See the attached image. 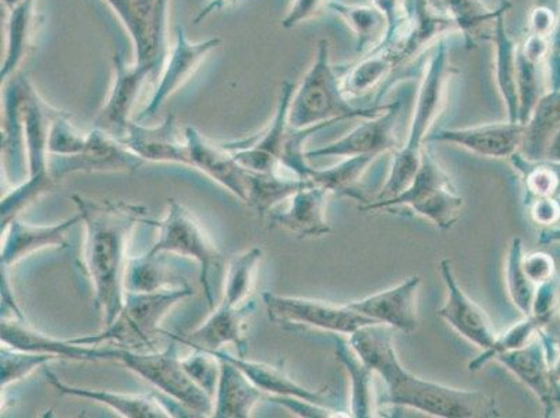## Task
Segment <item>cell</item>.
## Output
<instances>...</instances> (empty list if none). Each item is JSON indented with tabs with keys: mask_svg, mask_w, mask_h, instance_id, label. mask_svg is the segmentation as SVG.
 <instances>
[{
	"mask_svg": "<svg viewBox=\"0 0 560 418\" xmlns=\"http://www.w3.org/2000/svg\"><path fill=\"white\" fill-rule=\"evenodd\" d=\"M25 83L27 78L20 74L3 83L2 163L4 177L14 186L28 177L23 120Z\"/></svg>",
	"mask_w": 560,
	"mask_h": 418,
	"instance_id": "obj_19",
	"label": "cell"
},
{
	"mask_svg": "<svg viewBox=\"0 0 560 418\" xmlns=\"http://www.w3.org/2000/svg\"><path fill=\"white\" fill-rule=\"evenodd\" d=\"M89 132L81 131L70 121L66 112H56L48 137L49 155L73 156L83 152Z\"/></svg>",
	"mask_w": 560,
	"mask_h": 418,
	"instance_id": "obj_42",
	"label": "cell"
},
{
	"mask_svg": "<svg viewBox=\"0 0 560 418\" xmlns=\"http://www.w3.org/2000/svg\"><path fill=\"white\" fill-rule=\"evenodd\" d=\"M112 66H114V80H112L108 98L96 117L95 127L109 131L121 140L127 127L131 124L130 115L142 86L147 80L156 79V74L149 66L127 63L125 56L119 53L112 56Z\"/></svg>",
	"mask_w": 560,
	"mask_h": 418,
	"instance_id": "obj_15",
	"label": "cell"
},
{
	"mask_svg": "<svg viewBox=\"0 0 560 418\" xmlns=\"http://www.w3.org/2000/svg\"><path fill=\"white\" fill-rule=\"evenodd\" d=\"M539 244L560 243V228H548L541 232L539 236Z\"/></svg>",
	"mask_w": 560,
	"mask_h": 418,
	"instance_id": "obj_52",
	"label": "cell"
},
{
	"mask_svg": "<svg viewBox=\"0 0 560 418\" xmlns=\"http://www.w3.org/2000/svg\"><path fill=\"white\" fill-rule=\"evenodd\" d=\"M451 79L450 53L445 39H441L425 66L405 146L395 151L389 176L374 201L395 197L410 185L419 171L421 152L429 140L431 127L444 109Z\"/></svg>",
	"mask_w": 560,
	"mask_h": 418,
	"instance_id": "obj_3",
	"label": "cell"
},
{
	"mask_svg": "<svg viewBox=\"0 0 560 418\" xmlns=\"http://www.w3.org/2000/svg\"><path fill=\"white\" fill-rule=\"evenodd\" d=\"M559 12H560V0H559ZM560 14V13H559Z\"/></svg>",
	"mask_w": 560,
	"mask_h": 418,
	"instance_id": "obj_55",
	"label": "cell"
},
{
	"mask_svg": "<svg viewBox=\"0 0 560 418\" xmlns=\"http://www.w3.org/2000/svg\"><path fill=\"white\" fill-rule=\"evenodd\" d=\"M222 45V39L211 37L203 40L188 39L185 28L177 27L176 40L167 53L164 68L158 78V85L149 104L137 115L136 121L150 119L161 111L165 102L182 89L197 73L203 60Z\"/></svg>",
	"mask_w": 560,
	"mask_h": 418,
	"instance_id": "obj_12",
	"label": "cell"
},
{
	"mask_svg": "<svg viewBox=\"0 0 560 418\" xmlns=\"http://www.w3.org/2000/svg\"><path fill=\"white\" fill-rule=\"evenodd\" d=\"M508 12L499 14L492 24L491 39L495 47L493 69H495V83L499 95L505 104L508 120L518 121V93H517V43L509 34L505 16Z\"/></svg>",
	"mask_w": 560,
	"mask_h": 418,
	"instance_id": "obj_31",
	"label": "cell"
},
{
	"mask_svg": "<svg viewBox=\"0 0 560 418\" xmlns=\"http://www.w3.org/2000/svg\"><path fill=\"white\" fill-rule=\"evenodd\" d=\"M514 170L521 173L526 193V202L560 196V162L529 161L521 152L511 156Z\"/></svg>",
	"mask_w": 560,
	"mask_h": 418,
	"instance_id": "obj_38",
	"label": "cell"
},
{
	"mask_svg": "<svg viewBox=\"0 0 560 418\" xmlns=\"http://www.w3.org/2000/svg\"><path fill=\"white\" fill-rule=\"evenodd\" d=\"M308 183H312L310 178L299 177L288 170L269 173L248 171L246 204L265 218Z\"/></svg>",
	"mask_w": 560,
	"mask_h": 418,
	"instance_id": "obj_35",
	"label": "cell"
},
{
	"mask_svg": "<svg viewBox=\"0 0 560 418\" xmlns=\"http://www.w3.org/2000/svg\"><path fill=\"white\" fill-rule=\"evenodd\" d=\"M269 320L280 325L307 326L330 335L354 334L365 325L376 324L348 304L338 305L324 300L293 298V295L262 293Z\"/></svg>",
	"mask_w": 560,
	"mask_h": 418,
	"instance_id": "obj_10",
	"label": "cell"
},
{
	"mask_svg": "<svg viewBox=\"0 0 560 418\" xmlns=\"http://www.w3.org/2000/svg\"><path fill=\"white\" fill-rule=\"evenodd\" d=\"M268 400L279 403L280 406L287 407L292 413H296L300 417L310 418H336L351 417L350 413L330 409L329 406L318 405L307 400L296 399V397L269 396Z\"/></svg>",
	"mask_w": 560,
	"mask_h": 418,
	"instance_id": "obj_45",
	"label": "cell"
},
{
	"mask_svg": "<svg viewBox=\"0 0 560 418\" xmlns=\"http://www.w3.org/2000/svg\"><path fill=\"white\" fill-rule=\"evenodd\" d=\"M559 13L545 4H537L529 10L527 19V33L539 35V37L551 38L555 27H557Z\"/></svg>",
	"mask_w": 560,
	"mask_h": 418,
	"instance_id": "obj_48",
	"label": "cell"
},
{
	"mask_svg": "<svg viewBox=\"0 0 560 418\" xmlns=\"http://www.w3.org/2000/svg\"><path fill=\"white\" fill-rule=\"evenodd\" d=\"M328 9L353 32L355 50L361 56L373 53L389 33V22L378 8L371 4H350L330 0Z\"/></svg>",
	"mask_w": 560,
	"mask_h": 418,
	"instance_id": "obj_34",
	"label": "cell"
},
{
	"mask_svg": "<svg viewBox=\"0 0 560 418\" xmlns=\"http://www.w3.org/2000/svg\"><path fill=\"white\" fill-rule=\"evenodd\" d=\"M524 271L536 287L557 277V264L551 254L536 252L523 258Z\"/></svg>",
	"mask_w": 560,
	"mask_h": 418,
	"instance_id": "obj_47",
	"label": "cell"
},
{
	"mask_svg": "<svg viewBox=\"0 0 560 418\" xmlns=\"http://www.w3.org/2000/svg\"><path fill=\"white\" fill-rule=\"evenodd\" d=\"M547 85L548 90L560 89V14L557 27H555L551 38H549V50L547 60Z\"/></svg>",
	"mask_w": 560,
	"mask_h": 418,
	"instance_id": "obj_49",
	"label": "cell"
},
{
	"mask_svg": "<svg viewBox=\"0 0 560 418\" xmlns=\"http://www.w3.org/2000/svg\"><path fill=\"white\" fill-rule=\"evenodd\" d=\"M121 141L144 162L190 167L187 142H182L177 136L175 115H167L161 125L154 127L131 121Z\"/></svg>",
	"mask_w": 560,
	"mask_h": 418,
	"instance_id": "obj_26",
	"label": "cell"
},
{
	"mask_svg": "<svg viewBox=\"0 0 560 418\" xmlns=\"http://www.w3.org/2000/svg\"><path fill=\"white\" fill-rule=\"evenodd\" d=\"M25 2V0H2L4 9H13L16 8L18 4Z\"/></svg>",
	"mask_w": 560,
	"mask_h": 418,
	"instance_id": "obj_54",
	"label": "cell"
},
{
	"mask_svg": "<svg viewBox=\"0 0 560 418\" xmlns=\"http://www.w3.org/2000/svg\"><path fill=\"white\" fill-rule=\"evenodd\" d=\"M185 140L190 156V167L200 171L234 196L247 202V170L236 161L232 152L223 146L213 144L195 127L185 130Z\"/></svg>",
	"mask_w": 560,
	"mask_h": 418,
	"instance_id": "obj_25",
	"label": "cell"
},
{
	"mask_svg": "<svg viewBox=\"0 0 560 418\" xmlns=\"http://www.w3.org/2000/svg\"><path fill=\"white\" fill-rule=\"evenodd\" d=\"M144 161L125 146V142L100 127L89 131L83 152L73 156L49 155L48 170L56 182L75 173L136 172Z\"/></svg>",
	"mask_w": 560,
	"mask_h": 418,
	"instance_id": "obj_11",
	"label": "cell"
},
{
	"mask_svg": "<svg viewBox=\"0 0 560 418\" xmlns=\"http://www.w3.org/2000/svg\"><path fill=\"white\" fill-rule=\"evenodd\" d=\"M195 294L188 285L166 288L151 293L126 292L124 307L102 333L69 339L71 344L102 346L114 344L119 348L154 351L160 325L166 314L180 302Z\"/></svg>",
	"mask_w": 560,
	"mask_h": 418,
	"instance_id": "obj_5",
	"label": "cell"
},
{
	"mask_svg": "<svg viewBox=\"0 0 560 418\" xmlns=\"http://www.w3.org/2000/svg\"><path fill=\"white\" fill-rule=\"evenodd\" d=\"M349 101L343 93L342 78L330 60L329 43L320 39L307 73L294 90L290 102L289 125L293 129H308L349 119H371L390 105H371L363 108L351 105Z\"/></svg>",
	"mask_w": 560,
	"mask_h": 418,
	"instance_id": "obj_4",
	"label": "cell"
},
{
	"mask_svg": "<svg viewBox=\"0 0 560 418\" xmlns=\"http://www.w3.org/2000/svg\"><path fill=\"white\" fill-rule=\"evenodd\" d=\"M524 249L521 237L512 239L506 257V288L516 309L524 317L532 314L537 287L529 280L523 267Z\"/></svg>",
	"mask_w": 560,
	"mask_h": 418,
	"instance_id": "obj_39",
	"label": "cell"
},
{
	"mask_svg": "<svg viewBox=\"0 0 560 418\" xmlns=\"http://www.w3.org/2000/svg\"><path fill=\"white\" fill-rule=\"evenodd\" d=\"M524 127L521 121H501L481 126L463 127V129H442L430 135L427 144L431 142H445L465 148L480 156L511 158L521 151Z\"/></svg>",
	"mask_w": 560,
	"mask_h": 418,
	"instance_id": "obj_20",
	"label": "cell"
},
{
	"mask_svg": "<svg viewBox=\"0 0 560 418\" xmlns=\"http://www.w3.org/2000/svg\"><path fill=\"white\" fill-rule=\"evenodd\" d=\"M85 228L83 267L93 285L95 307L105 326L119 314L125 303L127 247L132 232L145 223L149 209L124 201H95L74 194Z\"/></svg>",
	"mask_w": 560,
	"mask_h": 418,
	"instance_id": "obj_2",
	"label": "cell"
},
{
	"mask_svg": "<svg viewBox=\"0 0 560 418\" xmlns=\"http://www.w3.org/2000/svg\"><path fill=\"white\" fill-rule=\"evenodd\" d=\"M237 2L238 0H210V3H208L207 7L203 8L200 13H198V16L196 18V24H200L202 20L211 16L212 13L232 7V4Z\"/></svg>",
	"mask_w": 560,
	"mask_h": 418,
	"instance_id": "obj_51",
	"label": "cell"
},
{
	"mask_svg": "<svg viewBox=\"0 0 560 418\" xmlns=\"http://www.w3.org/2000/svg\"><path fill=\"white\" fill-rule=\"evenodd\" d=\"M376 155L349 156L338 165L327 167V170H310L308 178L315 185L327 188L330 194L336 196L355 198V200L369 204L364 187L361 186L365 172L376 160Z\"/></svg>",
	"mask_w": 560,
	"mask_h": 418,
	"instance_id": "obj_36",
	"label": "cell"
},
{
	"mask_svg": "<svg viewBox=\"0 0 560 418\" xmlns=\"http://www.w3.org/2000/svg\"><path fill=\"white\" fill-rule=\"evenodd\" d=\"M45 376L50 385L59 392L60 395L81 397V399L93 400L101 405L108 406L109 409L119 413L120 416L129 418H170V417H191L187 415L185 407L179 403L172 400L164 402L161 396L154 394L130 395L120 394V392L91 390V387H80L66 384L55 372L45 369Z\"/></svg>",
	"mask_w": 560,
	"mask_h": 418,
	"instance_id": "obj_18",
	"label": "cell"
},
{
	"mask_svg": "<svg viewBox=\"0 0 560 418\" xmlns=\"http://www.w3.org/2000/svg\"><path fill=\"white\" fill-rule=\"evenodd\" d=\"M560 130V89L547 90L524 127L521 154L529 161L547 156L549 144Z\"/></svg>",
	"mask_w": 560,
	"mask_h": 418,
	"instance_id": "obj_33",
	"label": "cell"
},
{
	"mask_svg": "<svg viewBox=\"0 0 560 418\" xmlns=\"http://www.w3.org/2000/svg\"><path fill=\"white\" fill-rule=\"evenodd\" d=\"M542 324L537 318L524 317L521 323L514 324L505 330L502 335H497L495 341L490 349L483 350L476 360H472L468 364V369L471 371L481 370L483 365L490 363L492 360H497V357L524 348L528 344H532L534 339H537L539 333H541Z\"/></svg>",
	"mask_w": 560,
	"mask_h": 418,
	"instance_id": "obj_40",
	"label": "cell"
},
{
	"mask_svg": "<svg viewBox=\"0 0 560 418\" xmlns=\"http://www.w3.org/2000/svg\"><path fill=\"white\" fill-rule=\"evenodd\" d=\"M257 309L256 300L247 303L233 302L222 298V302L213 310L210 318L187 335H177L162 330V334L179 344L197 350H221L225 345L236 346L238 356L247 353V321Z\"/></svg>",
	"mask_w": 560,
	"mask_h": 418,
	"instance_id": "obj_13",
	"label": "cell"
},
{
	"mask_svg": "<svg viewBox=\"0 0 560 418\" xmlns=\"http://www.w3.org/2000/svg\"><path fill=\"white\" fill-rule=\"evenodd\" d=\"M336 359L345 367L351 380L350 416L355 418L376 417L378 402L375 400V371L361 359L360 355L343 335H334Z\"/></svg>",
	"mask_w": 560,
	"mask_h": 418,
	"instance_id": "obj_32",
	"label": "cell"
},
{
	"mask_svg": "<svg viewBox=\"0 0 560 418\" xmlns=\"http://www.w3.org/2000/svg\"><path fill=\"white\" fill-rule=\"evenodd\" d=\"M420 287L421 278L415 275L394 288L371 294L369 298L354 300L348 305L364 317L375 321L376 324L412 334L419 328L417 302H419Z\"/></svg>",
	"mask_w": 560,
	"mask_h": 418,
	"instance_id": "obj_17",
	"label": "cell"
},
{
	"mask_svg": "<svg viewBox=\"0 0 560 418\" xmlns=\"http://www.w3.org/2000/svg\"><path fill=\"white\" fill-rule=\"evenodd\" d=\"M219 360H221V374H219L212 417L248 418L259 402L268 399L267 394L254 385L248 376L231 361Z\"/></svg>",
	"mask_w": 560,
	"mask_h": 418,
	"instance_id": "obj_28",
	"label": "cell"
},
{
	"mask_svg": "<svg viewBox=\"0 0 560 418\" xmlns=\"http://www.w3.org/2000/svg\"><path fill=\"white\" fill-rule=\"evenodd\" d=\"M37 2L38 0H25L16 8L8 10L7 50L0 66L2 84L16 76L20 66L32 53L37 34Z\"/></svg>",
	"mask_w": 560,
	"mask_h": 418,
	"instance_id": "obj_30",
	"label": "cell"
},
{
	"mask_svg": "<svg viewBox=\"0 0 560 418\" xmlns=\"http://www.w3.org/2000/svg\"><path fill=\"white\" fill-rule=\"evenodd\" d=\"M361 359L386 386L388 405L409 407L444 418H493L501 416L495 399L481 391L457 390L420 379L405 369L396 353L394 329L382 324L365 325L349 336Z\"/></svg>",
	"mask_w": 560,
	"mask_h": 418,
	"instance_id": "obj_1",
	"label": "cell"
},
{
	"mask_svg": "<svg viewBox=\"0 0 560 418\" xmlns=\"http://www.w3.org/2000/svg\"><path fill=\"white\" fill-rule=\"evenodd\" d=\"M80 222V212L56 225H33L19 217L14 218L2 231V272H8L22 259L40 249L68 247V234Z\"/></svg>",
	"mask_w": 560,
	"mask_h": 418,
	"instance_id": "obj_23",
	"label": "cell"
},
{
	"mask_svg": "<svg viewBox=\"0 0 560 418\" xmlns=\"http://www.w3.org/2000/svg\"><path fill=\"white\" fill-rule=\"evenodd\" d=\"M440 271L447 295L445 304L438 310V315L477 348L482 351L490 349L497 339V333L486 311L472 302L462 289L453 272L451 259H442Z\"/></svg>",
	"mask_w": 560,
	"mask_h": 418,
	"instance_id": "obj_16",
	"label": "cell"
},
{
	"mask_svg": "<svg viewBox=\"0 0 560 418\" xmlns=\"http://www.w3.org/2000/svg\"><path fill=\"white\" fill-rule=\"evenodd\" d=\"M183 282L175 272L167 267L165 254H156L131 258L127 263L125 272L126 292L151 293L156 290L183 287Z\"/></svg>",
	"mask_w": 560,
	"mask_h": 418,
	"instance_id": "obj_37",
	"label": "cell"
},
{
	"mask_svg": "<svg viewBox=\"0 0 560 418\" xmlns=\"http://www.w3.org/2000/svg\"><path fill=\"white\" fill-rule=\"evenodd\" d=\"M463 206L465 201L453 185L451 176L427 144L421 152L419 171L404 191L386 200L371 201L360 209L370 212L409 207L417 216L424 217L442 231H447L459 221Z\"/></svg>",
	"mask_w": 560,
	"mask_h": 418,
	"instance_id": "obj_6",
	"label": "cell"
},
{
	"mask_svg": "<svg viewBox=\"0 0 560 418\" xmlns=\"http://www.w3.org/2000/svg\"><path fill=\"white\" fill-rule=\"evenodd\" d=\"M177 344L179 341H172L164 351H139L117 346V361L179 403L192 417L212 416L213 397L188 375L177 353Z\"/></svg>",
	"mask_w": 560,
	"mask_h": 418,
	"instance_id": "obj_8",
	"label": "cell"
},
{
	"mask_svg": "<svg viewBox=\"0 0 560 418\" xmlns=\"http://www.w3.org/2000/svg\"><path fill=\"white\" fill-rule=\"evenodd\" d=\"M529 315L537 318L542 324V328L549 321L560 315V283L557 277L538 285Z\"/></svg>",
	"mask_w": 560,
	"mask_h": 418,
	"instance_id": "obj_44",
	"label": "cell"
},
{
	"mask_svg": "<svg viewBox=\"0 0 560 418\" xmlns=\"http://www.w3.org/2000/svg\"><path fill=\"white\" fill-rule=\"evenodd\" d=\"M399 69L397 59L389 48L380 47L373 53L361 56L359 62L349 66L342 78V89L349 100L378 91V100L384 98L392 76Z\"/></svg>",
	"mask_w": 560,
	"mask_h": 418,
	"instance_id": "obj_29",
	"label": "cell"
},
{
	"mask_svg": "<svg viewBox=\"0 0 560 418\" xmlns=\"http://www.w3.org/2000/svg\"><path fill=\"white\" fill-rule=\"evenodd\" d=\"M2 345L10 348L47 353L58 359L75 361H117V346H84L71 344L70 340H59L52 336L38 333L22 320L2 317Z\"/></svg>",
	"mask_w": 560,
	"mask_h": 418,
	"instance_id": "obj_21",
	"label": "cell"
},
{
	"mask_svg": "<svg viewBox=\"0 0 560 418\" xmlns=\"http://www.w3.org/2000/svg\"><path fill=\"white\" fill-rule=\"evenodd\" d=\"M545 160L560 162V130L555 135L551 144H549Z\"/></svg>",
	"mask_w": 560,
	"mask_h": 418,
	"instance_id": "obj_53",
	"label": "cell"
},
{
	"mask_svg": "<svg viewBox=\"0 0 560 418\" xmlns=\"http://www.w3.org/2000/svg\"><path fill=\"white\" fill-rule=\"evenodd\" d=\"M509 371L528 387L541 402L545 417H552L560 406V395L555 385L551 365L541 336L522 349L497 357Z\"/></svg>",
	"mask_w": 560,
	"mask_h": 418,
	"instance_id": "obj_24",
	"label": "cell"
},
{
	"mask_svg": "<svg viewBox=\"0 0 560 418\" xmlns=\"http://www.w3.org/2000/svg\"><path fill=\"white\" fill-rule=\"evenodd\" d=\"M528 207L534 222L539 223V225L549 227L559 222L560 204L558 198H541V200L528 204Z\"/></svg>",
	"mask_w": 560,
	"mask_h": 418,
	"instance_id": "obj_50",
	"label": "cell"
},
{
	"mask_svg": "<svg viewBox=\"0 0 560 418\" xmlns=\"http://www.w3.org/2000/svg\"><path fill=\"white\" fill-rule=\"evenodd\" d=\"M401 114V101L390 102L389 108L381 115L364 119L361 124L342 137L329 142L328 146L305 152L307 158L313 156H381L385 152H394L397 148V125Z\"/></svg>",
	"mask_w": 560,
	"mask_h": 418,
	"instance_id": "obj_14",
	"label": "cell"
},
{
	"mask_svg": "<svg viewBox=\"0 0 560 418\" xmlns=\"http://www.w3.org/2000/svg\"><path fill=\"white\" fill-rule=\"evenodd\" d=\"M183 365L188 375L200 385L208 395L215 397L219 374H221V360L208 353L206 350H197L195 353L183 357Z\"/></svg>",
	"mask_w": 560,
	"mask_h": 418,
	"instance_id": "obj_43",
	"label": "cell"
},
{
	"mask_svg": "<svg viewBox=\"0 0 560 418\" xmlns=\"http://www.w3.org/2000/svg\"><path fill=\"white\" fill-rule=\"evenodd\" d=\"M208 353L219 357V359L231 361L237 369H241L254 385L259 387L264 394L271 396L296 397V399L318 403L327 406L329 399V390L313 391L307 390L296 381L290 379L287 370L282 365H271L258 363V361L247 360L246 357L233 356L222 350H206Z\"/></svg>",
	"mask_w": 560,
	"mask_h": 418,
	"instance_id": "obj_27",
	"label": "cell"
},
{
	"mask_svg": "<svg viewBox=\"0 0 560 418\" xmlns=\"http://www.w3.org/2000/svg\"><path fill=\"white\" fill-rule=\"evenodd\" d=\"M145 223L158 228L160 236L149 254H175V256L196 259L200 264V280L206 293L208 307L215 305L213 280L223 267V256L211 241L210 234L202 228L195 213L182 202L170 198L166 216L162 221L147 219Z\"/></svg>",
	"mask_w": 560,
	"mask_h": 418,
	"instance_id": "obj_7",
	"label": "cell"
},
{
	"mask_svg": "<svg viewBox=\"0 0 560 418\" xmlns=\"http://www.w3.org/2000/svg\"><path fill=\"white\" fill-rule=\"evenodd\" d=\"M329 194L327 188L308 183L289 198L287 209L268 213L269 229H283L300 239L325 236L332 231L327 219Z\"/></svg>",
	"mask_w": 560,
	"mask_h": 418,
	"instance_id": "obj_22",
	"label": "cell"
},
{
	"mask_svg": "<svg viewBox=\"0 0 560 418\" xmlns=\"http://www.w3.org/2000/svg\"><path fill=\"white\" fill-rule=\"evenodd\" d=\"M124 24L135 47V62L149 66L160 78L167 48L170 0H104Z\"/></svg>",
	"mask_w": 560,
	"mask_h": 418,
	"instance_id": "obj_9",
	"label": "cell"
},
{
	"mask_svg": "<svg viewBox=\"0 0 560 418\" xmlns=\"http://www.w3.org/2000/svg\"><path fill=\"white\" fill-rule=\"evenodd\" d=\"M56 359L58 357L52 355L34 353V351L18 350L10 348L8 345H2V350H0L2 391H7L10 385L27 379L33 371Z\"/></svg>",
	"mask_w": 560,
	"mask_h": 418,
	"instance_id": "obj_41",
	"label": "cell"
},
{
	"mask_svg": "<svg viewBox=\"0 0 560 418\" xmlns=\"http://www.w3.org/2000/svg\"><path fill=\"white\" fill-rule=\"evenodd\" d=\"M330 0H292L287 16L283 18V28H294L298 25L319 16L325 8L329 7Z\"/></svg>",
	"mask_w": 560,
	"mask_h": 418,
	"instance_id": "obj_46",
	"label": "cell"
}]
</instances>
